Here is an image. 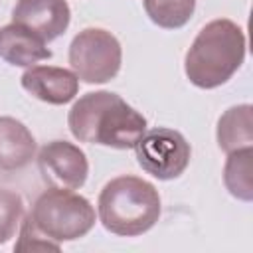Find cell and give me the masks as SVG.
Masks as SVG:
<instances>
[{
	"label": "cell",
	"instance_id": "6",
	"mask_svg": "<svg viewBox=\"0 0 253 253\" xmlns=\"http://www.w3.org/2000/svg\"><path fill=\"white\" fill-rule=\"evenodd\" d=\"M134 152L140 168L158 180L178 178L188 168L192 156L190 142L184 134L166 126L144 130L134 144Z\"/></svg>",
	"mask_w": 253,
	"mask_h": 253
},
{
	"label": "cell",
	"instance_id": "11",
	"mask_svg": "<svg viewBox=\"0 0 253 253\" xmlns=\"http://www.w3.org/2000/svg\"><path fill=\"white\" fill-rule=\"evenodd\" d=\"M36 156V138L14 117H0V170H20Z\"/></svg>",
	"mask_w": 253,
	"mask_h": 253
},
{
	"label": "cell",
	"instance_id": "14",
	"mask_svg": "<svg viewBox=\"0 0 253 253\" xmlns=\"http://www.w3.org/2000/svg\"><path fill=\"white\" fill-rule=\"evenodd\" d=\"M146 16L160 28L176 30L190 22L196 0H142Z\"/></svg>",
	"mask_w": 253,
	"mask_h": 253
},
{
	"label": "cell",
	"instance_id": "10",
	"mask_svg": "<svg viewBox=\"0 0 253 253\" xmlns=\"http://www.w3.org/2000/svg\"><path fill=\"white\" fill-rule=\"evenodd\" d=\"M0 57L10 65L32 67L38 61L49 59L51 51L45 42L20 24H8L0 28Z\"/></svg>",
	"mask_w": 253,
	"mask_h": 253
},
{
	"label": "cell",
	"instance_id": "5",
	"mask_svg": "<svg viewBox=\"0 0 253 253\" xmlns=\"http://www.w3.org/2000/svg\"><path fill=\"white\" fill-rule=\"evenodd\" d=\"M123 61L119 40L103 28H85L69 45V63L77 79L107 83L117 77Z\"/></svg>",
	"mask_w": 253,
	"mask_h": 253
},
{
	"label": "cell",
	"instance_id": "12",
	"mask_svg": "<svg viewBox=\"0 0 253 253\" xmlns=\"http://www.w3.org/2000/svg\"><path fill=\"white\" fill-rule=\"evenodd\" d=\"M251 105L229 107L217 121V146L223 152H233L245 146H253V117Z\"/></svg>",
	"mask_w": 253,
	"mask_h": 253
},
{
	"label": "cell",
	"instance_id": "8",
	"mask_svg": "<svg viewBox=\"0 0 253 253\" xmlns=\"http://www.w3.org/2000/svg\"><path fill=\"white\" fill-rule=\"evenodd\" d=\"M71 20L65 0H18L12 10V22L24 26L45 43L59 38Z\"/></svg>",
	"mask_w": 253,
	"mask_h": 253
},
{
	"label": "cell",
	"instance_id": "2",
	"mask_svg": "<svg viewBox=\"0 0 253 253\" xmlns=\"http://www.w3.org/2000/svg\"><path fill=\"white\" fill-rule=\"evenodd\" d=\"M245 47V34L235 22L227 18L211 20L198 32L186 53V77L200 89H215L227 83L241 67Z\"/></svg>",
	"mask_w": 253,
	"mask_h": 253
},
{
	"label": "cell",
	"instance_id": "15",
	"mask_svg": "<svg viewBox=\"0 0 253 253\" xmlns=\"http://www.w3.org/2000/svg\"><path fill=\"white\" fill-rule=\"evenodd\" d=\"M24 200L18 192L0 188V245L14 237L16 229L22 223Z\"/></svg>",
	"mask_w": 253,
	"mask_h": 253
},
{
	"label": "cell",
	"instance_id": "3",
	"mask_svg": "<svg viewBox=\"0 0 253 253\" xmlns=\"http://www.w3.org/2000/svg\"><path fill=\"white\" fill-rule=\"evenodd\" d=\"M97 211L107 231L121 237H136L158 221L160 194L138 176H117L103 186Z\"/></svg>",
	"mask_w": 253,
	"mask_h": 253
},
{
	"label": "cell",
	"instance_id": "1",
	"mask_svg": "<svg viewBox=\"0 0 253 253\" xmlns=\"http://www.w3.org/2000/svg\"><path fill=\"white\" fill-rule=\"evenodd\" d=\"M67 126L79 142L103 144L119 150L134 148L146 130V119L121 95L91 91L73 103Z\"/></svg>",
	"mask_w": 253,
	"mask_h": 253
},
{
	"label": "cell",
	"instance_id": "16",
	"mask_svg": "<svg viewBox=\"0 0 253 253\" xmlns=\"http://www.w3.org/2000/svg\"><path fill=\"white\" fill-rule=\"evenodd\" d=\"M16 251H59L61 243L53 241L51 237H47L45 233H42L36 223L32 221L30 215H26V219L22 221V229H20V237L18 243L14 245Z\"/></svg>",
	"mask_w": 253,
	"mask_h": 253
},
{
	"label": "cell",
	"instance_id": "7",
	"mask_svg": "<svg viewBox=\"0 0 253 253\" xmlns=\"http://www.w3.org/2000/svg\"><path fill=\"white\" fill-rule=\"evenodd\" d=\"M38 168L49 188L77 190L85 184L89 162L85 152L67 140H51L40 148Z\"/></svg>",
	"mask_w": 253,
	"mask_h": 253
},
{
	"label": "cell",
	"instance_id": "13",
	"mask_svg": "<svg viewBox=\"0 0 253 253\" xmlns=\"http://www.w3.org/2000/svg\"><path fill=\"white\" fill-rule=\"evenodd\" d=\"M253 146H245L227 154L223 168V182L231 196L243 202L253 200Z\"/></svg>",
	"mask_w": 253,
	"mask_h": 253
},
{
	"label": "cell",
	"instance_id": "4",
	"mask_svg": "<svg viewBox=\"0 0 253 253\" xmlns=\"http://www.w3.org/2000/svg\"><path fill=\"white\" fill-rule=\"evenodd\" d=\"M36 227L57 243L75 241L95 225V208L73 190L49 188L38 196L30 213Z\"/></svg>",
	"mask_w": 253,
	"mask_h": 253
},
{
	"label": "cell",
	"instance_id": "9",
	"mask_svg": "<svg viewBox=\"0 0 253 253\" xmlns=\"http://www.w3.org/2000/svg\"><path fill=\"white\" fill-rule=\"evenodd\" d=\"M22 87L36 99L49 105H65L79 91V79L73 71L53 65H32L22 75Z\"/></svg>",
	"mask_w": 253,
	"mask_h": 253
}]
</instances>
